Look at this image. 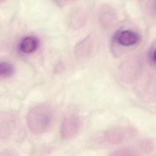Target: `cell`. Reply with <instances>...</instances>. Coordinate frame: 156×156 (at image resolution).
Listing matches in <instances>:
<instances>
[{
    "label": "cell",
    "mask_w": 156,
    "mask_h": 156,
    "mask_svg": "<svg viewBox=\"0 0 156 156\" xmlns=\"http://www.w3.org/2000/svg\"><path fill=\"white\" fill-rule=\"evenodd\" d=\"M155 45L154 44V45L152 46L151 47V48L149 49V52H148V54H147L148 59H149V62H150L151 64H153V65H155Z\"/></svg>",
    "instance_id": "cell-7"
},
{
    "label": "cell",
    "mask_w": 156,
    "mask_h": 156,
    "mask_svg": "<svg viewBox=\"0 0 156 156\" xmlns=\"http://www.w3.org/2000/svg\"><path fill=\"white\" fill-rule=\"evenodd\" d=\"M53 119V111L46 104H40L32 108L27 115L29 129L35 135H41L50 128Z\"/></svg>",
    "instance_id": "cell-1"
},
{
    "label": "cell",
    "mask_w": 156,
    "mask_h": 156,
    "mask_svg": "<svg viewBox=\"0 0 156 156\" xmlns=\"http://www.w3.org/2000/svg\"><path fill=\"white\" fill-rule=\"evenodd\" d=\"M115 40L121 46L128 47L136 44L139 42L140 37L134 31L122 30L116 33L115 36Z\"/></svg>",
    "instance_id": "cell-4"
},
{
    "label": "cell",
    "mask_w": 156,
    "mask_h": 156,
    "mask_svg": "<svg viewBox=\"0 0 156 156\" xmlns=\"http://www.w3.org/2000/svg\"><path fill=\"white\" fill-rule=\"evenodd\" d=\"M39 46L38 38L34 36H27L21 40L19 43V50L24 54H30L37 50Z\"/></svg>",
    "instance_id": "cell-5"
},
{
    "label": "cell",
    "mask_w": 156,
    "mask_h": 156,
    "mask_svg": "<svg viewBox=\"0 0 156 156\" xmlns=\"http://www.w3.org/2000/svg\"><path fill=\"white\" fill-rule=\"evenodd\" d=\"M15 73L14 66L7 62H1L0 63V76L1 78L11 77Z\"/></svg>",
    "instance_id": "cell-6"
},
{
    "label": "cell",
    "mask_w": 156,
    "mask_h": 156,
    "mask_svg": "<svg viewBox=\"0 0 156 156\" xmlns=\"http://www.w3.org/2000/svg\"><path fill=\"white\" fill-rule=\"evenodd\" d=\"M82 126V121L76 114H70L65 118L60 130L61 136L63 140L73 138L79 133Z\"/></svg>",
    "instance_id": "cell-3"
},
{
    "label": "cell",
    "mask_w": 156,
    "mask_h": 156,
    "mask_svg": "<svg viewBox=\"0 0 156 156\" xmlns=\"http://www.w3.org/2000/svg\"><path fill=\"white\" fill-rule=\"evenodd\" d=\"M133 133L132 129L127 126L113 127L94 136L91 142L98 147H108L122 143L130 138Z\"/></svg>",
    "instance_id": "cell-2"
}]
</instances>
